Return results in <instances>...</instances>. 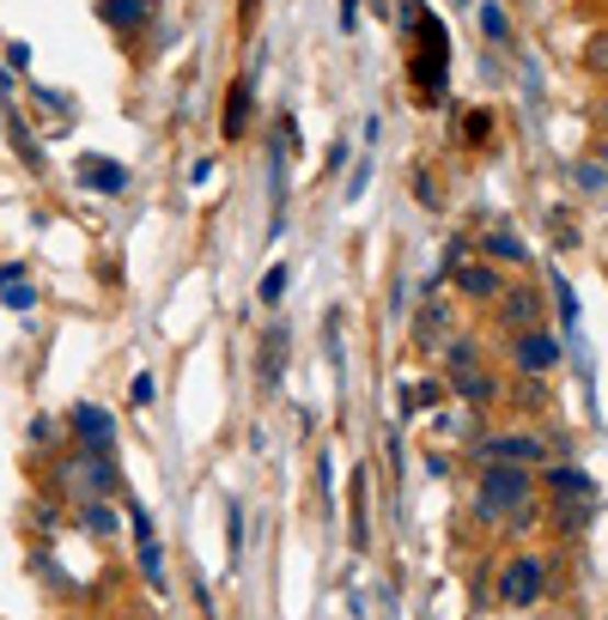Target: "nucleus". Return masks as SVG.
<instances>
[{"label":"nucleus","mask_w":608,"mask_h":620,"mask_svg":"<svg viewBox=\"0 0 608 620\" xmlns=\"http://www.w3.org/2000/svg\"><path fill=\"white\" fill-rule=\"evenodd\" d=\"M444 67H450V31H444V19H420V25H414V92H420L426 104L444 98Z\"/></svg>","instance_id":"obj_1"},{"label":"nucleus","mask_w":608,"mask_h":620,"mask_svg":"<svg viewBox=\"0 0 608 620\" xmlns=\"http://www.w3.org/2000/svg\"><path fill=\"white\" fill-rule=\"evenodd\" d=\"M511 505H529V475L511 469V462H487V475H481V511L505 517Z\"/></svg>","instance_id":"obj_2"},{"label":"nucleus","mask_w":608,"mask_h":620,"mask_svg":"<svg viewBox=\"0 0 608 620\" xmlns=\"http://www.w3.org/2000/svg\"><path fill=\"white\" fill-rule=\"evenodd\" d=\"M536 596H542V560H536V554L511 560V566H505V578H499V602L505 608H529Z\"/></svg>","instance_id":"obj_3"},{"label":"nucleus","mask_w":608,"mask_h":620,"mask_svg":"<svg viewBox=\"0 0 608 620\" xmlns=\"http://www.w3.org/2000/svg\"><path fill=\"white\" fill-rule=\"evenodd\" d=\"M450 383H457V390H463V402H493V377H481L475 371V353H469V347H457V353H450Z\"/></svg>","instance_id":"obj_4"},{"label":"nucleus","mask_w":608,"mask_h":620,"mask_svg":"<svg viewBox=\"0 0 608 620\" xmlns=\"http://www.w3.org/2000/svg\"><path fill=\"white\" fill-rule=\"evenodd\" d=\"M74 432H80L86 450H110V438H116V420H110L98 402H80V408H74Z\"/></svg>","instance_id":"obj_5"},{"label":"nucleus","mask_w":608,"mask_h":620,"mask_svg":"<svg viewBox=\"0 0 608 620\" xmlns=\"http://www.w3.org/2000/svg\"><path fill=\"white\" fill-rule=\"evenodd\" d=\"M481 456H487V462H511V469H523V462H542L548 450H542V438H487V444H481Z\"/></svg>","instance_id":"obj_6"},{"label":"nucleus","mask_w":608,"mask_h":620,"mask_svg":"<svg viewBox=\"0 0 608 620\" xmlns=\"http://www.w3.org/2000/svg\"><path fill=\"white\" fill-rule=\"evenodd\" d=\"M250 110H256V86L250 80H238L232 92H225V140H244V128H250Z\"/></svg>","instance_id":"obj_7"},{"label":"nucleus","mask_w":608,"mask_h":620,"mask_svg":"<svg viewBox=\"0 0 608 620\" xmlns=\"http://www.w3.org/2000/svg\"><path fill=\"white\" fill-rule=\"evenodd\" d=\"M134 541H140V572L153 590H165V560H159V541H153V523H146V511H134Z\"/></svg>","instance_id":"obj_8"},{"label":"nucleus","mask_w":608,"mask_h":620,"mask_svg":"<svg viewBox=\"0 0 608 620\" xmlns=\"http://www.w3.org/2000/svg\"><path fill=\"white\" fill-rule=\"evenodd\" d=\"M286 341H292L286 323H274V329L262 335V365H256V371H262V383H280V365H286Z\"/></svg>","instance_id":"obj_9"},{"label":"nucleus","mask_w":608,"mask_h":620,"mask_svg":"<svg viewBox=\"0 0 608 620\" xmlns=\"http://www.w3.org/2000/svg\"><path fill=\"white\" fill-rule=\"evenodd\" d=\"M560 359V341H548V335H523L517 341V371H548Z\"/></svg>","instance_id":"obj_10"},{"label":"nucleus","mask_w":608,"mask_h":620,"mask_svg":"<svg viewBox=\"0 0 608 620\" xmlns=\"http://www.w3.org/2000/svg\"><path fill=\"white\" fill-rule=\"evenodd\" d=\"M80 183H86V189H122L128 177H122L116 159H86V165H80Z\"/></svg>","instance_id":"obj_11"},{"label":"nucleus","mask_w":608,"mask_h":620,"mask_svg":"<svg viewBox=\"0 0 608 620\" xmlns=\"http://www.w3.org/2000/svg\"><path fill=\"white\" fill-rule=\"evenodd\" d=\"M98 13L110 19V31H134V25L146 19V0H104Z\"/></svg>","instance_id":"obj_12"},{"label":"nucleus","mask_w":608,"mask_h":620,"mask_svg":"<svg viewBox=\"0 0 608 620\" xmlns=\"http://www.w3.org/2000/svg\"><path fill=\"white\" fill-rule=\"evenodd\" d=\"M7 134H13V146H19V159H25V171H43V153H37V140H31V128L19 116H7Z\"/></svg>","instance_id":"obj_13"},{"label":"nucleus","mask_w":608,"mask_h":620,"mask_svg":"<svg viewBox=\"0 0 608 620\" xmlns=\"http://www.w3.org/2000/svg\"><path fill=\"white\" fill-rule=\"evenodd\" d=\"M457 280H463L469 298H493V292H499V274H493V268H463Z\"/></svg>","instance_id":"obj_14"},{"label":"nucleus","mask_w":608,"mask_h":620,"mask_svg":"<svg viewBox=\"0 0 608 620\" xmlns=\"http://www.w3.org/2000/svg\"><path fill=\"white\" fill-rule=\"evenodd\" d=\"M86 529H92V536H110V529H116V511H110V505L104 499H86Z\"/></svg>","instance_id":"obj_15"},{"label":"nucleus","mask_w":608,"mask_h":620,"mask_svg":"<svg viewBox=\"0 0 608 620\" xmlns=\"http://www.w3.org/2000/svg\"><path fill=\"white\" fill-rule=\"evenodd\" d=\"M487 256H499V262H523V244H517L511 232H493V238H487Z\"/></svg>","instance_id":"obj_16"},{"label":"nucleus","mask_w":608,"mask_h":620,"mask_svg":"<svg viewBox=\"0 0 608 620\" xmlns=\"http://www.w3.org/2000/svg\"><path fill=\"white\" fill-rule=\"evenodd\" d=\"M554 487H560V493H578V499H590V475H578V469H554Z\"/></svg>","instance_id":"obj_17"},{"label":"nucleus","mask_w":608,"mask_h":620,"mask_svg":"<svg viewBox=\"0 0 608 620\" xmlns=\"http://www.w3.org/2000/svg\"><path fill=\"white\" fill-rule=\"evenodd\" d=\"M536 311H542V304L529 298V292H511V298H505V317H511V323H529Z\"/></svg>","instance_id":"obj_18"},{"label":"nucleus","mask_w":608,"mask_h":620,"mask_svg":"<svg viewBox=\"0 0 608 620\" xmlns=\"http://www.w3.org/2000/svg\"><path fill=\"white\" fill-rule=\"evenodd\" d=\"M134 408H153V402H159V383H153V371H140V377H134Z\"/></svg>","instance_id":"obj_19"},{"label":"nucleus","mask_w":608,"mask_h":620,"mask_svg":"<svg viewBox=\"0 0 608 620\" xmlns=\"http://www.w3.org/2000/svg\"><path fill=\"white\" fill-rule=\"evenodd\" d=\"M481 31H487L493 43H505V37H511V25H505V13H499V7H481Z\"/></svg>","instance_id":"obj_20"},{"label":"nucleus","mask_w":608,"mask_h":620,"mask_svg":"<svg viewBox=\"0 0 608 620\" xmlns=\"http://www.w3.org/2000/svg\"><path fill=\"white\" fill-rule=\"evenodd\" d=\"M554 298H560V323L572 329V323H578V298H572V286H566V280H554Z\"/></svg>","instance_id":"obj_21"},{"label":"nucleus","mask_w":608,"mask_h":620,"mask_svg":"<svg viewBox=\"0 0 608 620\" xmlns=\"http://www.w3.org/2000/svg\"><path fill=\"white\" fill-rule=\"evenodd\" d=\"M280 292H286V268H268L262 274V304H280Z\"/></svg>","instance_id":"obj_22"},{"label":"nucleus","mask_w":608,"mask_h":620,"mask_svg":"<svg viewBox=\"0 0 608 620\" xmlns=\"http://www.w3.org/2000/svg\"><path fill=\"white\" fill-rule=\"evenodd\" d=\"M0 292H7V304H13V311H31V304H37V298H31V286H25V280H19V286H0Z\"/></svg>","instance_id":"obj_23"},{"label":"nucleus","mask_w":608,"mask_h":620,"mask_svg":"<svg viewBox=\"0 0 608 620\" xmlns=\"http://www.w3.org/2000/svg\"><path fill=\"white\" fill-rule=\"evenodd\" d=\"M19 280H25V262H7V268H0V286H19Z\"/></svg>","instance_id":"obj_24"},{"label":"nucleus","mask_w":608,"mask_h":620,"mask_svg":"<svg viewBox=\"0 0 608 620\" xmlns=\"http://www.w3.org/2000/svg\"><path fill=\"white\" fill-rule=\"evenodd\" d=\"M353 13H359V0H341V31H353V25H359Z\"/></svg>","instance_id":"obj_25"},{"label":"nucleus","mask_w":608,"mask_h":620,"mask_svg":"<svg viewBox=\"0 0 608 620\" xmlns=\"http://www.w3.org/2000/svg\"><path fill=\"white\" fill-rule=\"evenodd\" d=\"M590 61H603V67H608V37H603V43H590Z\"/></svg>","instance_id":"obj_26"},{"label":"nucleus","mask_w":608,"mask_h":620,"mask_svg":"<svg viewBox=\"0 0 608 620\" xmlns=\"http://www.w3.org/2000/svg\"><path fill=\"white\" fill-rule=\"evenodd\" d=\"M603 116H608V104H603Z\"/></svg>","instance_id":"obj_27"}]
</instances>
